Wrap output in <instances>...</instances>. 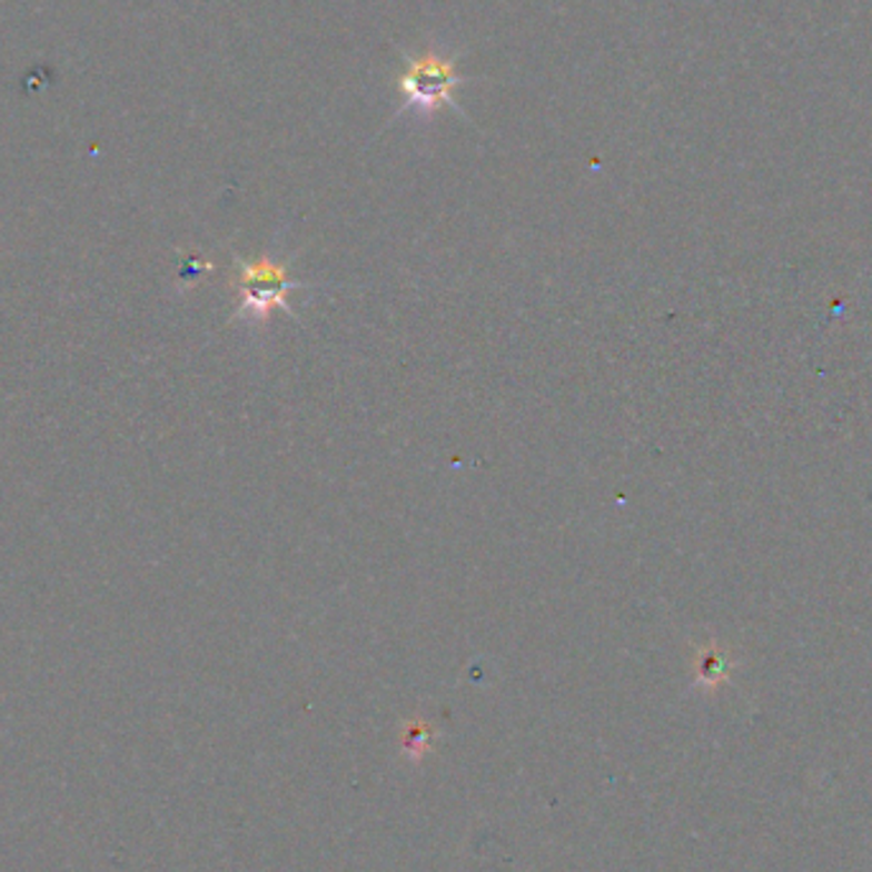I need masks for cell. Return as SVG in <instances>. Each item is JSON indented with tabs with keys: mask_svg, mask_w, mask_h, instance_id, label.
<instances>
[{
	"mask_svg": "<svg viewBox=\"0 0 872 872\" xmlns=\"http://www.w3.org/2000/svg\"><path fill=\"white\" fill-rule=\"evenodd\" d=\"M434 735L432 727H426L424 722H412V725L406 727L404 732V750L408 757H414L418 761L426 753V747H429V740Z\"/></svg>",
	"mask_w": 872,
	"mask_h": 872,
	"instance_id": "cell-3",
	"label": "cell"
},
{
	"mask_svg": "<svg viewBox=\"0 0 872 872\" xmlns=\"http://www.w3.org/2000/svg\"><path fill=\"white\" fill-rule=\"evenodd\" d=\"M235 286H238L240 296L238 317L258 321L266 319L268 311L276 307L289 309L286 296H289L291 289H296V281L291 284L284 266H278L268 258H260L256 264H252V260L250 264H240Z\"/></svg>",
	"mask_w": 872,
	"mask_h": 872,
	"instance_id": "cell-2",
	"label": "cell"
},
{
	"mask_svg": "<svg viewBox=\"0 0 872 872\" xmlns=\"http://www.w3.org/2000/svg\"><path fill=\"white\" fill-rule=\"evenodd\" d=\"M725 676V661L717 653H704L700 661V678L704 684H717Z\"/></svg>",
	"mask_w": 872,
	"mask_h": 872,
	"instance_id": "cell-4",
	"label": "cell"
},
{
	"mask_svg": "<svg viewBox=\"0 0 872 872\" xmlns=\"http://www.w3.org/2000/svg\"><path fill=\"white\" fill-rule=\"evenodd\" d=\"M459 85H465V77L457 72L455 57L442 54L434 47L418 51V54L406 57L396 80L400 98H404L400 110L432 116L442 108H457L455 92Z\"/></svg>",
	"mask_w": 872,
	"mask_h": 872,
	"instance_id": "cell-1",
	"label": "cell"
}]
</instances>
